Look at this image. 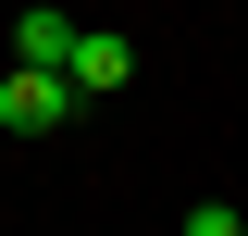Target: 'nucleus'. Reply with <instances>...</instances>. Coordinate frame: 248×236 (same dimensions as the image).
<instances>
[{
	"mask_svg": "<svg viewBox=\"0 0 248 236\" xmlns=\"http://www.w3.org/2000/svg\"><path fill=\"white\" fill-rule=\"evenodd\" d=\"M62 124H75V75L13 62V75H0V137H62Z\"/></svg>",
	"mask_w": 248,
	"mask_h": 236,
	"instance_id": "obj_1",
	"label": "nucleus"
},
{
	"mask_svg": "<svg viewBox=\"0 0 248 236\" xmlns=\"http://www.w3.org/2000/svg\"><path fill=\"white\" fill-rule=\"evenodd\" d=\"M62 75H75V100H112V87H137V37H112V25H87Z\"/></svg>",
	"mask_w": 248,
	"mask_h": 236,
	"instance_id": "obj_2",
	"label": "nucleus"
},
{
	"mask_svg": "<svg viewBox=\"0 0 248 236\" xmlns=\"http://www.w3.org/2000/svg\"><path fill=\"white\" fill-rule=\"evenodd\" d=\"M75 37H87V25H75L62 0H25V13H13V62H50V75H62V62H75Z\"/></svg>",
	"mask_w": 248,
	"mask_h": 236,
	"instance_id": "obj_3",
	"label": "nucleus"
},
{
	"mask_svg": "<svg viewBox=\"0 0 248 236\" xmlns=\"http://www.w3.org/2000/svg\"><path fill=\"white\" fill-rule=\"evenodd\" d=\"M186 236H248V211H236V199H199V211H186Z\"/></svg>",
	"mask_w": 248,
	"mask_h": 236,
	"instance_id": "obj_4",
	"label": "nucleus"
}]
</instances>
